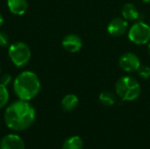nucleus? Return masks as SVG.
Masks as SVG:
<instances>
[{
  "mask_svg": "<svg viewBox=\"0 0 150 149\" xmlns=\"http://www.w3.org/2000/svg\"><path fill=\"white\" fill-rule=\"evenodd\" d=\"M4 119L9 129L21 132L26 130L34 123L36 111L29 101L18 99L7 106Z\"/></svg>",
  "mask_w": 150,
  "mask_h": 149,
  "instance_id": "nucleus-1",
  "label": "nucleus"
},
{
  "mask_svg": "<svg viewBox=\"0 0 150 149\" xmlns=\"http://www.w3.org/2000/svg\"><path fill=\"white\" fill-rule=\"evenodd\" d=\"M41 84L38 76L29 70L18 74L13 81V91L18 99L30 101L40 91Z\"/></svg>",
  "mask_w": 150,
  "mask_h": 149,
  "instance_id": "nucleus-2",
  "label": "nucleus"
},
{
  "mask_svg": "<svg viewBox=\"0 0 150 149\" xmlns=\"http://www.w3.org/2000/svg\"><path fill=\"white\" fill-rule=\"evenodd\" d=\"M117 96L123 101H134L137 99L142 92L139 82L128 76L120 77L115 85Z\"/></svg>",
  "mask_w": 150,
  "mask_h": 149,
  "instance_id": "nucleus-3",
  "label": "nucleus"
},
{
  "mask_svg": "<svg viewBox=\"0 0 150 149\" xmlns=\"http://www.w3.org/2000/svg\"><path fill=\"white\" fill-rule=\"evenodd\" d=\"M8 55L16 67L23 68L29 62L32 53L27 44L22 41H17L9 46Z\"/></svg>",
  "mask_w": 150,
  "mask_h": 149,
  "instance_id": "nucleus-4",
  "label": "nucleus"
},
{
  "mask_svg": "<svg viewBox=\"0 0 150 149\" xmlns=\"http://www.w3.org/2000/svg\"><path fill=\"white\" fill-rule=\"evenodd\" d=\"M128 39L136 45L149 43L150 40V26L142 21L134 23L129 29Z\"/></svg>",
  "mask_w": 150,
  "mask_h": 149,
  "instance_id": "nucleus-5",
  "label": "nucleus"
},
{
  "mask_svg": "<svg viewBox=\"0 0 150 149\" xmlns=\"http://www.w3.org/2000/svg\"><path fill=\"white\" fill-rule=\"evenodd\" d=\"M119 64L124 71L128 73L137 71L142 65L140 58L133 53H126L122 54L119 60Z\"/></svg>",
  "mask_w": 150,
  "mask_h": 149,
  "instance_id": "nucleus-6",
  "label": "nucleus"
},
{
  "mask_svg": "<svg viewBox=\"0 0 150 149\" xmlns=\"http://www.w3.org/2000/svg\"><path fill=\"white\" fill-rule=\"evenodd\" d=\"M0 149H25V145L20 136L10 133L0 141Z\"/></svg>",
  "mask_w": 150,
  "mask_h": 149,
  "instance_id": "nucleus-7",
  "label": "nucleus"
},
{
  "mask_svg": "<svg viewBox=\"0 0 150 149\" xmlns=\"http://www.w3.org/2000/svg\"><path fill=\"white\" fill-rule=\"evenodd\" d=\"M128 28V22L124 18H115L111 20L107 26L108 32L115 37L123 35Z\"/></svg>",
  "mask_w": 150,
  "mask_h": 149,
  "instance_id": "nucleus-8",
  "label": "nucleus"
},
{
  "mask_svg": "<svg viewBox=\"0 0 150 149\" xmlns=\"http://www.w3.org/2000/svg\"><path fill=\"white\" fill-rule=\"evenodd\" d=\"M62 47L69 53H76L83 47L82 39L76 34H68L62 40Z\"/></svg>",
  "mask_w": 150,
  "mask_h": 149,
  "instance_id": "nucleus-9",
  "label": "nucleus"
},
{
  "mask_svg": "<svg viewBox=\"0 0 150 149\" xmlns=\"http://www.w3.org/2000/svg\"><path fill=\"white\" fill-rule=\"evenodd\" d=\"M7 6L12 14L22 16L27 11L28 3L27 0H7Z\"/></svg>",
  "mask_w": 150,
  "mask_h": 149,
  "instance_id": "nucleus-10",
  "label": "nucleus"
},
{
  "mask_svg": "<svg viewBox=\"0 0 150 149\" xmlns=\"http://www.w3.org/2000/svg\"><path fill=\"white\" fill-rule=\"evenodd\" d=\"M121 13H122V17L126 20H131V21L136 20L140 15V12L137 7L134 4H131V3H127L122 7Z\"/></svg>",
  "mask_w": 150,
  "mask_h": 149,
  "instance_id": "nucleus-11",
  "label": "nucleus"
},
{
  "mask_svg": "<svg viewBox=\"0 0 150 149\" xmlns=\"http://www.w3.org/2000/svg\"><path fill=\"white\" fill-rule=\"evenodd\" d=\"M79 103V99L77 96L75 94H68L62 100V107L65 112H72L74 111Z\"/></svg>",
  "mask_w": 150,
  "mask_h": 149,
  "instance_id": "nucleus-12",
  "label": "nucleus"
},
{
  "mask_svg": "<svg viewBox=\"0 0 150 149\" xmlns=\"http://www.w3.org/2000/svg\"><path fill=\"white\" fill-rule=\"evenodd\" d=\"M83 141L79 136H71L68 138L62 145V149H83Z\"/></svg>",
  "mask_w": 150,
  "mask_h": 149,
  "instance_id": "nucleus-13",
  "label": "nucleus"
},
{
  "mask_svg": "<svg viewBox=\"0 0 150 149\" xmlns=\"http://www.w3.org/2000/svg\"><path fill=\"white\" fill-rule=\"evenodd\" d=\"M98 99L100 101V103L105 105V106H112L113 105L116 101H117V97L115 96L114 93L111 92V91H103L99 94Z\"/></svg>",
  "mask_w": 150,
  "mask_h": 149,
  "instance_id": "nucleus-14",
  "label": "nucleus"
},
{
  "mask_svg": "<svg viewBox=\"0 0 150 149\" xmlns=\"http://www.w3.org/2000/svg\"><path fill=\"white\" fill-rule=\"evenodd\" d=\"M9 98H10V95L7 87L0 83V109L4 108L7 105Z\"/></svg>",
  "mask_w": 150,
  "mask_h": 149,
  "instance_id": "nucleus-15",
  "label": "nucleus"
},
{
  "mask_svg": "<svg viewBox=\"0 0 150 149\" xmlns=\"http://www.w3.org/2000/svg\"><path fill=\"white\" fill-rule=\"evenodd\" d=\"M138 75L144 79H149L150 77V67L148 65H141L137 70Z\"/></svg>",
  "mask_w": 150,
  "mask_h": 149,
  "instance_id": "nucleus-16",
  "label": "nucleus"
},
{
  "mask_svg": "<svg viewBox=\"0 0 150 149\" xmlns=\"http://www.w3.org/2000/svg\"><path fill=\"white\" fill-rule=\"evenodd\" d=\"M9 45H10L9 36L4 32H0V47H6Z\"/></svg>",
  "mask_w": 150,
  "mask_h": 149,
  "instance_id": "nucleus-17",
  "label": "nucleus"
},
{
  "mask_svg": "<svg viewBox=\"0 0 150 149\" xmlns=\"http://www.w3.org/2000/svg\"><path fill=\"white\" fill-rule=\"evenodd\" d=\"M12 83V76L10 74H4V76H2L1 79H0V83H2L4 86H8Z\"/></svg>",
  "mask_w": 150,
  "mask_h": 149,
  "instance_id": "nucleus-18",
  "label": "nucleus"
},
{
  "mask_svg": "<svg viewBox=\"0 0 150 149\" xmlns=\"http://www.w3.org/2000/svg\"><path fill=\"white\" fill-rule=\"evenodd\" d=\"M3 24H4V17L1 14V12H0V27L3 25Z\"/></svg>",
  "mask_w": 150,
  "mask_h": 149,
  "instance_id": "nucleus-19",
  "label": "nucleus"
},
{
  "mask_svg": "<svg viewBox=\"0 0 150 149\" xmlns=\"http://www.w3.org/2000/svg\"><path fill=\"white\" fill-rule=\"evenodd\" d=\"M148 50H149V54H150V42H149V45H148Z\"/></svg>",
  "mask_w": 150,
  "mask_h": 149,
  "instance_id": "nucleus-20",
  "label": "nucleus"
},
{
  "mask_svg": "<svg viewBox=\"0 0 150 149\" xmlns=\"http://www.w3.org/2000/svg\"><path fill=\"white\" fill-rule=\"evenodd\" d=\"M142 1L146 4H150V0H142Z\"/></svg>",
  "mask_w": 150,
  "mask_h": 149,
  "instance_id": "nucleus-21",
  "label": "nucleus"
},
{
  "mask_svg": "<svg viewBox=\"0 0 150 149\" xmlns=\"http://www.w3.org/2000/svg\"><path fill=\"white\" fill-rule=\"evenodd\" d=\"M0 73H1V68H0Z\"/></svg>",
  "mask_w": 150,
  "mask_h": 149,
  "instance_id": "nucleus-22",
  "label": "nucleus"
}]
</instances>
